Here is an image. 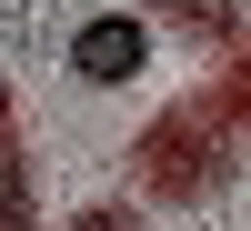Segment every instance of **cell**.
<instances>
[{
	"mask_svg": "<svg viewBox=\"0 0 251 231\" xmlns=\"http://www.w3.org/2000/svg\"><path fill=\"white\" fill-rule=\"evenodd\" d=\"M141 60H151V20L141 10H100V20L71 30V71L100 80V91H111V80H141Z\"/></svg>",
	"mask_w": 251,
	"mask_h": 231,
	"instance_id": "6da1fadb",
	"label": "cell"
},
{
	"mask_svg": "<svg viewBox=\"0 0 251 231\" xmlns=\"http://www.w3.org/2000/svg\"><path fill=\"white\" fill-rule=\"evenodd\" d=\"M0 231H30V161H20V121H10V80H0Z\"/></svg>",
	"mask_w": 251,
	"mask_h": 231,
	"instance_id": "7a4b0ae2",
	"label": "cell"
},
{
	"mask_svg": "<svg viewBox=\"0 0 251 231\" xmlns=\"http://www.w3.org/2000/svg\"><path fill=\"white\" fill-rule=\"evenodd\" d=\"M71 231H131V211H80Z\"/></svg>",
	"mask_w": 251,
	"mask_h": 231,
	"instance_id": "3957f363",
	"label": "cell"
}]
</instances>
